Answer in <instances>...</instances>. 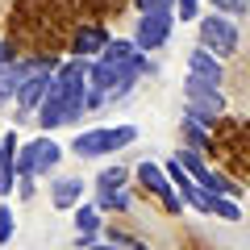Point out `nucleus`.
Listing matches in <instances>:
<instances>
[{"label": "nucleus", "instance_id": "f8f14e48", "mask_svg": "<svg viewBox=\"0 0 250 250\" xmlns=\"http://www.w3.org/2000/svg\"><path fill=\"white\" fill-rule=\"evenodd\" d=\"M83 192H88V179L83 175H54L50 179V208L71 213L75 205H83Z\"/></svg>", "mask_w": 250, "mask_h": 250}, {"label": "nucleus", "instance_id": "f257e3e1", "mask_svg": "<svg viewBox=\"0 0 250 250\" xmlns=\"http://www.w3.org/2000/svg\"><path fill=\"white\" fill-rule=\"evenodd\" d=\"M88 62L92 59H75V54L59 62V71L50 80V92H46L42 108L34 113L42 134H54L62 125H75L88 113Z\"/></svg>", "mask_w": 250, "mask_h": 250}, {"label": "nucleus", "instance_id": "6ab92c4d", "mask_svg": "<svg viewBox=\"0 0 250 250\" xmlns=\"http://www.w3.org/2000/svg\"><path fill=\"white\" fill-rule=\"evenodd\" d=\"M13 233H17V213H13L9 200H0V246H9Z\"/></svg>", "mask_w": 250, "mask_h": 250}, {"label": "nucleus", "instance_id": "6e6552de", "mask_svg": "<svg viewBox=\"0 0 250 250\" xmlns=\"http://www.w3.org/2000/svg\"><path fill=\"white\" fill-rule=\"evenodd\" d=\"M188 208H196V213H205V217H221V221H242V205L233 196H225V192H208V188H192L188 192Z\"/></svg>", "mask_w": 250, "mask_h": 250}, {"label": "nucleus", "instance_id": "20e7f679", "mask_svg": "<svg viewBox=\"0 0 250 250\" xmlns=\"http://www.w3.org/2000/svg\"><path fill=\"white\" fill-rule=\"evenodd\" d=\"M200 29V46H208V50L217 54V59H229V54H238L242 46V29L233 17H225V13H208V17L196 21Z\"/></svg>", "mask_w": 250, "mask_h": 250}, {"label": "nucleus", "instance_id": "f3484780", "mask_svg": "<svg viewBox=\"0 0 250 250\" xmlns=\"http://www.w3.org/2000/svg\"><path fill=\"white\" fill-rule=\"evenodd\" d=\"M179 134H184V146H192V150H208V129L200 121L184 117V121H179Z\"/></svg>", "mask_w": 250, "mask_h": 250}, {"label": "nucleus", "instance_id": "412c9836", "mask_svg": "<svg viewBox=\"0 0 250 250\" xmlns=\"http://www.w3.org/2000/svg\"><path fill=\"white\" fill-rule=\"evenodd\" d=\"M217 13H225V17H246L250 13V0H208Z\"/></svg>", "mask_w": 250, "mask_h": 250}, {"label": "nucleus", "instance_id": "f03ea898", "mask_svg": "<svg viewBox=\"0 0 250 250\" xmlns=\"http://www.w3.org/2000/svg\"><path fill=\"white\" fill-rule=\"evenodd\" d=\"M134 142H138V125H96V129H80L71 138V154L75 159H108Z\"/></svg>", "mask_w": 250, "mask_h": 250}, {"label": "nucleus", "instance_id": "2eb2a0df", "mask_svg": "<svg viewBox=\"0 0 250 250\" xmlns=\"http://www.w3.org/2000/svg\"><path fill=\"white\" fill-rule=\"evenodd\" d=\"M71 217H75V233H100V221H104V213L96 208V200H83V205H75Z\"/></svg>", "mask_w": 250, "mask_h": 250}, {"label": "nucleus", "instance_id": "1a4fd4ad", "mask_svg": "<svg viewBox=\"0 0 250 250\" xmlns=\"http://www.w3.org/2000/svg\"><path fill=\"white\" fill-rule=\"evenodd\" d=\"M54 71H59V62H46V67H38L34 75H29L25 83H21V92H17V113L21 117H34L38 108H42V100H46V92H50V80H54Z\"/></svg>", "mask_w": 250, "mask_h": 250}, {"label": "nucleus", "instance_id": "393cba45", "mask_svg": "<svg viewBox=\"0 0 250 250\" xmlns=\"http://www.w3.org/2000/svg\"><path fill=\"white\" fill-rule=\"evenodd\" d=\"M92 250H125V246H108V242H96Z\"/></svg>", "mask_w": 250, "mask_h": 250}, {"label": "nucleus", "instance_id": "7ed1b4c3", "mask_svg": "<svg viewBox=\"0 0 250 250\" xmlns=\"http://www.w3.org/2000/svg\"><path fill=\"white\" fill-rule=\"evenodd\" d=\"M59 163H62V146L54 142L50 134H42V129H38V138L21 142V150H17V175H21V179L54 175V167H59Z\"/></svg>", "mask_w": 250, "mask_h": 250}, {"label": "nucleus", "instance_id": "423d86ee", "mask_svg": "<svg viewBox=\"0 0 250 250\" xmlns=\"http://www.w3.org/2000/svg\"><path fill=\"white\" fill-rule=\"evenodd\" d=\"M171 34H175V9H159V13H138V21H134V42L142 46L146 54L163 50V46L171 42Z\"/></svg>", "mask_w": 250, "mask_h": 250}, {"label": "nucleus", "instance_id": "0eeeda50", "mask_svg": "<svg viewBox=\"0 0 250 250\" xmlns=\"http://www.w3.org/2000/svg\"><path fill=\"white\" fill-rule=\"evenodd\" d=\"M46 62H59V59H54V54H34V59H13V62H4V67H0V108L9 104V100H17L21 83H25L38 67H46Z\"/></svg>", "mask_w": 250, "mask_h": 250}, {"label": "nucleus", "instance_id": "39448f33", "mask_svg": "<svg viewBox=\"0 0 250 250\" xmlns=\"http://www.w3.org/2000/svg\"><path fill=\"white\" fill-rule=\"evenodd\" d=\"M134 175H138V184H142L154 200H163V208H167V213H184V208H188V200L179 196V188L171 184V175H167V167H163V163L142 159Z\"/></svg>", "mask_w": 250, "mask_h": 250}, {"label": "nucleus", "instance_id": "aec40b11", "mask_svg": "<svg viewBox=\"0 0 250 250\" xmlns=\"http://www.w3.org/2000/svg\"><path fill=\"white\" fill-rule=\"evenodd\" d=\"M205 0H175V21H200L205 17Z\"/></svg>", "mask_w": 250, "mask_h": 250}, {"label": "nucleus", "instance_id": "ddd939ff", "mask_svg": "<svg viewBox=\"0 0 250 250\" xmlns=\"http://www.w3.org/2000/svg\"><path fill=\"white\" fill-rule=\"evenodd\" d=\"M188 71H196L200 80H208V83H221L225 80V62L217 59L208 46H196V50L188 54Z\"/></svg>", "mask_w": 250, "mask_h": 250}, {"label": "nucleus", "instance_id": "5701e85b", "mask_svg": "<svg viewBox=\"0 0 250 250\" xmlns=\"http://www.w3.org/2000/svg\"><path fill=\"white\" fill-rule=\"evenodd\" d=\"M100 242V233H75V250H92Z\"/></svg>", "mask_w": 250, "mask_h": 250}, {"label": "nucleus", "instance_id": "b1692460", "mask_svg": "<svg viewBox=\"0 0 250 250\" xmlns=\"http://www.w3.org/2000/svg\"><path fill=\"white\" fill-rule=\"evenodd\" d=\"M17 59V54H13V42H0V67H4V62H13Z\"/></svg>", "mask_w": 250, "mask_h": 250}, {"label": "nucleus", "instance_id": "9b49d317", "mask_svg": "<svg viewBox=\"0 0 250 250\" xmlns=\"http://www.w3.org/2000/svg\"><path fill=\"white\" fill-rule=\"evenodd\" d=\"M17 150H21V138H17V129H9V134L0 138V200H9L13 192H17V184H21Z\"/></svg>", "mask_w": 250, "mask_h": 250}, {"label": "nucleus", "instance_id": "9d476101", "mask_svg": "<svg viewBox=\"0 0 250 250\" xmlns=\"http://www.w3.org/2000/svg\"><path fill=\"white\" fill-rule=\"evenodd\" d=\"M113 42V34H108L104 25H75L71 29V42H67V50L75 54V59H100L104 54V46Z\"/></svg>", "mask_w": 250, "mask_h": 250}, {"label": "nucleus", "instance_id": "4be33fe9", "mask_svg": "<svg viewBox=\"0 0 250 250\" xmlns=\"http://www.w3.org/2000/svg\"><path fill=\"white\" fill-rule=\"evenodd\" d=\"M138 13H159V9H175V0H134Z\"/></svg>", "mask_w": 250, "mask_h": 250}, {"label": "nucleus", "instance_id": "4468645a", "mask_svg": "<svg viewBox=\"0 0 250 250\" xmlns=\"http://www.w3.org/2000/svg\"><path fill=\"white\" fill-rule=\"evenodd\" d=\"M96 208L100 213H129L134 208V192L129 188H113V192H96Z\"/></svg>", "mask_w": 250, "mask_h": 250}, {"label": "nucleus", "instance_id": "dca6fc26", "mask_svg": "<svg viewBox=\"0 0 250 250\" xmlns=\"http://www.w3.org/2000/svg\"><path fill=\"white\" fill-rule=\"evenodd\" d=\"M129 179H134V171H125V167H100L96 179H92V188L96 192H113V188H129Z\"/></svg>", "mask_w": 250, "mask_h": 250}, {"label": "nucleus", "instance_id": "a211bd4d", "mask_svg": "<svg viewBox=\"0 0 250 250\" xmlns=\"http://www.w3.org/2000/svg\"><path fill=\"white\" fill-rule=\"evenodd\" d=\"M163 167H167V175H171V184L179 188V196H188V192H192V188H196V179L188 175V167H184V163L175 159V154H171V159H163Z\"/></svg>", "mask_w": 250, "mask_h": 250}]
</instances>
